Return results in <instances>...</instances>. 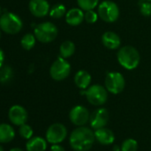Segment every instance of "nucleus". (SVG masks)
<instances>
[{
  "instance_id": "nucleus-1",
  "label": "nucleus",
  "mask_w": 151,
  "mask_h": 151,
  "mask_svg": "<svg viewBox=\"0 0 151 151\" xmlns=\"http://www.w3.org/2000/svg\"><path fill=\"white\" fill-rule=\"evenodd\" d=\"M94 140V132L86 126H78L69 136L70 147L75 151H88L93 147Z\"/></svg>"
},
{
  "instance_id": "nucleus-28",
  "label": "nucleus",
  "mask_w": 151,
  "mask_h": 151,
  "mask_svg": "<svg viewBox=\"0 0 151 151\" xmlns=\"http://www.w3.org/2000/svg\"><path fill=\"white\" fill-rule=\"evenodd\" d=\"M51 151H65V148L58 144H53L51 147Z\"/></svg>"
},
{
  "instance_id": "nucleus-8",
  "label": "nucleus",
  "mask_w": 151,
  "mask_h": 151,
  "mask_svg": "<svg viewBox=\"0 0 151 151\" xmlns=\"http://www.w3.org/2000/svg\"><path fill=\"white\" fill-rule=\"evenodd\" d=\"M85 93L89 103L94 106H101L108 100V90L100 85L89 86Z\"/></svg>"
},
{
  "instance_id": "nucleus-9",
  "label": "nucleus",
  "mask_w": 151,
  "mask_h": 151,
  "mask_svg": "<svg viewBox=\"0 0 151 151\" xmlns=\"http://www.w3.org/2000/svg\"><path fill=\"white\" fill-rule=\"evenodd\" d=\"M46 139L49 143L59 144L62 142L67 137V128L60 123H55L50 125L45 134Z\"/></svg>"
},
{
  "instance_id": "nucleus-34",
  "label": "nucleus",
  "mask_w": 151,
  "mask_h": 151,
  "mask_svg": "<svg viewBox=\"0 0 151 151\" xmlns=\"http://www.w3.org/2000/svg\"><path fill=\"white\" fill-rule=\"evenodd\" d=\"M145 1H148V2H151V0H145Z\"/></svg>"
},
{
  "instance_id": "nucleus-20",
  "label": "nucleus",
  "mask_w": 151,
  "mask_h": 151,
  "mask_svg": "<svg viewBox=\"0 0 151 151\" xmlns=\"http://www.w3.org/2000/svg\"><path fill=\"white\" fill-rule=\"evenodd\" d=\"M76 51L75 44L72 41H64L60 46V54L62 58L67 59L74 54Z\"/></svg>"
},
{
  "instance_id": "nucleus-32",
  "label": "nucleus",
  "mask_w": 151,
  "mask_h": 151,
  "mask_svg": "<svg viewBox=\"0 0 151 151\" xmlns=\"http://www.w3.org/2000/svg\"><path fill=\"white\" fill-rule=\"evenodd\" d=\"M1 14H2V8H1V6H0V16H1V15H2Z\"/></svg>"
},
{
  "instance_id": "nucleus-15",
  "label": "nucleus",
  "mask_w": 151,
  "mask_h": 151,
  "mask_svg": "<svg viewBox=\"0 0 151 151\" xmlns=\"http://www.w3.org/2000/svg\"><path fill=\"white\" fill-rule=\"evenodd\" d=\"M66 22L70 26H78L83 22L85 20V14L82 9L72 8L68 10L65 15Z\"/></svg>"
},
{
  "instance_id": "nucleus-29",
  "label": "nucleus",
  "mask_w": 151,
  "mask_h": 151,
  "mask_svg": "<svg viewBox=\"0 0 151 151\" xmlns=\"http://www.w3.org/2000/svg\"><path fill=\"white\" fill-rule=\"evenodd\" d=\"M4 59H5V56H4V52L2 51V49L0 48V67L3 65V62H4Z\"/></svg>"
},
{
  "instance_id": "nucleus-19",
  "label": "nucleus",
  "mask_w": 151,
  "mask_h": 151,
  "mask_svg": "<svg viewBox=\"0 0 151 151\" xmlns=\"http://www.w3.org/2000/svg\"><path fill=\"white\" fill-rule=\"evenodd\" d=\"M15 137V132L12 125L0 124V143H8Z\"/></svg>"
},
{
  "instance_id": "nucleus-33",
  "label": "nucleus",
  "mask_w": 151,
  "mask_h": 151,
  "mask_svg": "<svg viewBox=\"0 0 151 151\" xmlns=\"http://www.w3.org/2000/svg\"><path fill=\"white\" fill-rule=\"evenodd\" d=\"M0 38H1V30H0Z\"/></svg>"
},
{
  "instance_id": "nucleus-2",
  "label": "nucleus",
  "mask_w": 151,
  "mask_h": 151,
  "mask_svg": "<svg viewBox=\"0 0 151 151\" xmlns=\"http://www.w3.org/2000/svg\"><path fill=\"white\" fill-rule=\"evenodd\" d=\"M117 60L125 69H134L138 67L140 57L136 48L131 45H125L119 49L117 52Z\"/></svg>"
},
{
  "instance_id": "nucleus-31",
  "label": "nucleus",
  "mask_w": 151,
  "mask_h": 151,
  "mask_svg": "<svg viewBox=\"0 0 151 151\" xmlns=\"http://www.w3.org/2000/svg\"><path fill=\"white\" fill-rule=\"evenodd\" d=\"M0 151H5L4 148H3V147H2L1 145H0Z\"/></svg>"
},
{
  "instance_id": "nucleus-14",
  "label": "nucleus",
  "mask_w": 151,
  "mask_h": 151,
  "mask_svg": "<svg viewBox=\"0 0 151 151\" xmlns=\"http://www.w3.org/2000/svg\"><path fill=\"white\" fill-rule=\"evenodd\" d=\"M101 42L106 48L109 50H115L120 46L121 38L116 33L112 31H107L102 35Z\"/></svg>"
},
{
  "instance_id": "nucleus-26",
  "label": "nucleus",
  "mask_w": 151,
  "mask_h": 151,
  "mask_svg": "<svg viewBox=\"0 0 151 151\" xmlns=\"http://www.w3.org/2000/svg\"><path fill=\"white\" fill-rule=\"evenodd\" d=\"M139 12L141 15L145 17H149L151 16V2L148 1H143L139 4Z\"/></svg>"
},
{
  "instance_id": "nucleus-25",
  "label": "nucleus",
  "mask_w": 151,
  "mask_h": 151,
  "mask_svg": "<svg viewBox=\"0 0 151 151\" xmlns=\"http://www.w3.org/2000/svg\"><path fill=\"white\" fill-rule=\"evenodd\" d=\"M19 133H20V135H21L22 138L26 139H29L30 138H32V135H33V129H32L31 126H29V124H23L20 125Z\"/></svg>"
},
{
  "instance_id": "nucleus-27",
  "label": "nucleus",
  "mask_w": 151,
  "mask_h": 151,
  "mask_svg": "<svg viewBox=\"0 0 151 151\" xmlns=\"http://www.w3.org/2000/svg\"><path fill=\"white\" fill-rule=\"evenodd\" d=\"M99 14H97L93 10H88L85 13V20L89 24H93L97 22Z\"/></svg>"
},
{
  "instance_id": "nucleus-6",
  "label": "nucleus",
  "mask_w": 151,
  "mask_h": 151,
  "mask_svg": "<svg viewBox=\"0 0 151 151\" xmlns=\"http://www.w3.org/2000/svg\"><path fill=\"white\" fill-rule=\"evenodd\" d=\"M71 67L68 61L61 56L59 57L51 66L50 75L55 81H62L66 79L70 74Z\"/></svg>"
},
{
  "instance_id": "nucleus-18",
  "label": "nucleus",
  "mask_w": 151,
  "mask_h": 151,
  "mask_svg": "<svg viewBox=\"0 0 151 151\" xmlns=\"http://www.w3.org/2000/svg\"><path fill=\"white\" fill-rule=\"evenodd\" d=\"M46 141L42 137L30 138L26 143L27 151H45L46 149Z\"/></svg>"
},
{
  "instance_id": "nucleus-5",
  "label": "nucleus",
  "mask_w": 151,
  "mask_h": 151,
  "mask_svg": "<svg viewBox=\"0 0 151 151\" xmlns=\"http://www.w3.org/2000/svg\"><path fill=\"white\" fill-rule=\"evenodd\" d=\"M119 14L120 11L117 5L110 0L103 1L98 6V14L105 22H115L119 17Z\"/></svg>"
},
{
  "instance_id": "nucleus-3",
  "label": "nucleus",
  "mask_w": 151,
  "mask_h": 151,
  "mask_svg": "<svg viewBox=\"0 0 151 151\" xmlns=\"http://www.w3.org/2000/svg\"><path fill=\"white\" fill-rule=\"evenodd\" d=\"M22 19L13 13H5L0 16V29L10 35L19 33L22 29Z\"/></svg>"
},
{
  "instance_id": "nucleus-30",
  "label": "nucleus",
  "mask_w": 151,
  "mask_h": 151,
  "mask_svg": "<svg viewBox=\"0 0 151 151\" xmlns=\"http://www.w3.org/2000/svg\"><path fill=\"white\" fill-rule=\"evenodd\" d=\"M10 151H23L22 148H19V147H14V148H12Z\"/></svg>"
},
{
  "instance_id": "nucleus-4",
  "label": "nucleus",
  "mask_w": 151,
  "mask_h": 151,
  "mask_svg": "<svg viewBox=\"0 0 151 151\" xmlns=\"http://www.w3.org/2000/svg\"><path fill=\"white\" fill-rule=\"evenodd\" d=\"M34 35L39 42L50 43L58 36V29L52 22H43L37 25L34 29Z\"/></svg>"
},
{
  "instance_id": "nucleus-17",
  "label": "nucleus",
  "mask_w": 151,
  "mask_h": 151,
  "mask_svg": "<svg viewBox=\"0 0 151 151\" xmlns=\"http://www.w3.org/2000/svg\"><path fill=\"white\" fill-rule=\"evenodd\" d=\"M74 81H75L76 86H77L78 88L85 90L90 86V84L92 81V77L86 70H79L76 73Z\"/></svg>"
},
{
  "instance_id": "nucleus-22",
  "label": "nucleus",
  "mask_w": 151,
  "mask_h": 151,
  "mask_svg": "<svg viewBox=\"0 0 151 151\" xmlns=\"http://www.w3.org/2000/svg\"><path fill=\"white\" fill-rule=\"evenodd\" d=\"M36 37L35 35L33 34H30V33H28L26 35H24L21 40V45L22 46L23 49L29 51L30 49H32L36 44Z\"/></svg>"
},
{
  "instance_id": "nucleus-23",
  "label": "nucleus",
  "mask_w": 151,
  "mask_h": 151,
  "mask_svg": "<svg viewBox=\"0 0 151 151\" xmlns=\"http://www.w3.org/2000/svg\"><path fill=\"white\" fill-rule=\"evenodd\" d=\"M78 6L84 10V11H88V10H93L97 6H99V1L100 0H77Z\"/></svg>"
},
{
  "instance_id": "nucleus-16",
  "label": "nucleus",
  "mask_w": 151,
  "mask_h": 151,
  "mask_svg": "<svg viewBox=\"0 0 151 151\" xmlns=\"http://www.w3.org/2000/svg\"><path fill=\"white\" fill-rule=\"evenodd\" d=\"M95 139L102 145H110L114 142L115 135L113 132L106 127H102L95 130L94 132Z\"/></svg>"
},
{
  "instance_id": "nucleus-10",
  "label": "nucleus",
  "mask_w": 151,
  "mask_h": 151,
  "mask_svg": "<svg viewBox=\"0 0 151 151\" xmlns=\"http://www.w3.org/2000/svg\"><path fill=\"white\" fill-rule=\"evenodd\" d=\"M69 120L75 125L84 126L90 120V113L84 106H75L69 112Z\"/></svg>"
},
{
  "instance_id": "nucleus-13",
  "label": "nucleus",
  "mask_w": 151,
  "mask_h": 151,
  "mask_svg": "<svg viewBox=\"0 0 151 151\" xmlns=\"http://www.w3.org/2000/svg\"><path fill=\"white\" fill-rule=\"evenodd\" d=\"M29 8L30 13L38 18L45 17L50 12V6L46 0H30Z\"/></svg>"
},
{
  "instance_id": "nucleus-7",
  "label": "nucleus",
  "mask_w": 151,
  "mask_h": 151,
  "mask_svg": "<svg viewBox=\"0 0 151 151\" xmlns=\"http://www.w3.org/2000/svg\"><path fill=\"white\" fill-rule=\"evenodd\" d=\"M125 86L124 76L116 71H112L107 74L105 78V87L110 93L118 94L123 92Z\"/></svg>"
},
{
  "instance_id": "nucleus-11",
  "label": "nucleus",
  "mask_w": 151,
  "mask_h": 151,
  "mask_svg": "<svg viewBox=\"0 0 151 151\" xmlns=\"http://www.w3.org/2000/svg\"><path fill=\"white\" fill-rule=\"evenodd\" d=\"M109 111L104 108H100L94 110L92 115H90V124L94 130L105 127L109 122Z\"/></svg>"
},
{
  "instance_id": "nucleus-21",
  "label": "nucleus",
  "mask_w": 151,
  "mask_h": 151,
  "mask_svg": "<svg viewBox=\"0 0 151 151\" xmlns=\"http://www.w3.org/2000/svg\"><path fill=\"white\" fill-rule=\"evenodd\" d=\"M50 16L53 19H60L64 15H66V6L62 4H57L54 5L51 9H50Z\"/></svg>"
},
{
  "instance_id": "nucleus-12",
  "label": "nucleus",
  "mask_w": 151,
  "mask_h": 151,
  "mask_svg": "<svg viewBox=\"0 0 151 151\" xmlns=\"http://www.w3.org/2000/svg\"><path fill=\"white\" fill-rule=\"evenodd\" d=\"M8 116L12 124L19 126L23 124H26L28 120V112L22 106L14 105L10 108Z\"/></svg>"
},
{
  "instance_id": "nucleus-24",
  "label": "nucleus",
  "mask_w": 151,
  "mask_h": 151,
  "mask_svg": "<svg viewBox=\"0 0 151 151\" xmlns=\"http://www.w3.org/2000/svg\"><path fill=\"white\" fill-rule=\"evenodd\" d=\"M138 142L133 139H126L123 141L121 146V151H137Z\"/></svg>"
}]
</instances>
